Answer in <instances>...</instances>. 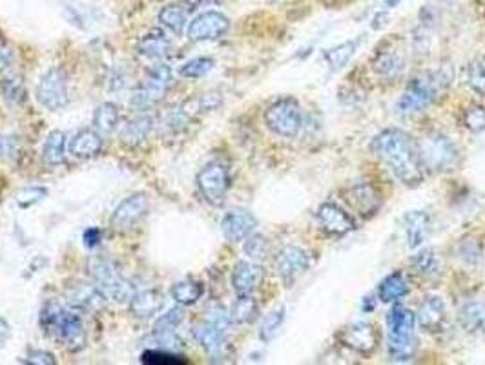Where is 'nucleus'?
<instances>
[{
  "mask_svg": "<svg viewBox=\"0 0 485 365\" xmlns=\"http://www.w3.org/2000/svg\"><path fill=\"white\" fill-rule=\"evenodd\" d=\"M41 329L65 345L66 349L77 352L86 345V327L79 310L66 307L59 301H46L39 316Z\"/></svg>",
  "mask_w": 485,
  "mask_h": 365,
  "instance_id": "nucleus-2",
  "label": "nucleus"
},
{
  "mask_svg": "<svg viewBox=\"0 0 485 365\" xmlns=\"http://www.w3.org/2000/svg\"><path fill=\"white\" fill-rule=\"evenodd\" d=\"M256 227L258 219L248 210H230L221 221V230L232 243L245 241L250 234H254Z\"/></svg>",
  "mask_w": 485,
  "mask_h": 365,
  "instance_id": "nucleus-16",
  "label": "nucleus"
},
{
  "mask_svg": "<svg viewBox=\"0 0 485 365\" xmlns=\"http://www.w3.org/2000/svg\"><path fill=\"white\" fill-rule=\"evenodd\" d=\"M405 234H407V245L410 248H418L427 241L430 234V216L423 210H414L405 216Z\"/></svg>",
  "mask_w": 485,
  "mask_h": 365,
  "instance_id": "nucleus-25",
  "label": "nucleus"
},
{
  "mask_svg": "<svg viewBox=\"0 0 485 365\" xmlns=\"http://www.w3.org/2000/svg\"><path fill=\"white\" fill-rule=\"evenodd\" d=\"M216 0H185V5L190 8H201V6H208L214 5Z\"/></svg>",
  "mask_w": 485,
  "mask_h": 365,
  "instance_id": "nucleus-52",
  "label": "nucleus"
},
{
  "mask_svg": "<svg viewBox=\"0 0 485 365\" xmlns=\"http://www.w3.org/2000/svg\"><path fill=\"white\" fill-rule=\"evenodd\" d=\"M345 199L349 201V205L363 218H370L378 212L379 205H381V198L378 194V190L370 185V183H358L352 185L347 192H345Z\"/></svg>",
  "mask_w": 485,
  "mask_h": 365,
  "instance_id": "nucleus-17",
  "label": "nucleus"
},
{
  "mask_svg": "<svg viewBox=\"0 0 485 365\" xmlns=\"http://www.w3.org/2000/svg\"><path fill=\"white\" fill-rule=\"evenodd\" d=\"M405 68V61L401 54L394 50L387 52H378V56L372 61V70L381 77V79H396Z\"/></svg>",
  "mask_w": 485,
  "mask_h": 365,
  "instance_id": "nucleus-27",
  "label": "nucleus"
},
{
  "mask_svg": "<svg viewBox=\"0 0 485 365\" xmlns=\"http://www.w3.org/2000/svg\"><path fill=\"white\" fill-rule=\"evenodd\" d=\"M316 219L319 228L328 234V236H347L349 232H352L356 228L354 219L350 218L349 212H345L339 205L336 203H323L318 212H316Z\"/></svg>",
  "mask_w": 485,
  "mask_h": 365,
  "instance_id": "nucleus-14",
  "label": "nucleus"
},
{
  "mask_svg": "<svg viewBox=\"0 0 485 365\" xmlns=\"http://www.w3.org/2000/svg\"><path fill=\"white\" fill-rule=\"evenodd\" d=\"M35 96H37V101L52 112L66 108L70 103V86H68L66 74L61 68L48 70L41 77Z\"/></svg>",
  "mask_w": 485,
  "mask_h": 365,
  "instance_id": "nucleus-9",
  "label": "nucleus"
},
{
  "mask_svg": "<svg viewBox=\"0 0 485 365\" xmlns=\"http://www.w3.org/2000/svg\"><path fill=\"white\" fill-rule=\"evenodd\" d=\"M66 147H68L66 134L61 132V130H54L46 137V143H45V148H43V157H45L46 165H50V167L63 165L65 157H66Z\"/></svg>",
  "mask_w": 485,
  "mask_h": 365,
  "instance_id": "nucleus-31",
  "label": "nucleus"
},
{
  "mask_svg": "<svg viewBox=\"0 0 485 365\" xmlns=\"http://www.w3.org/2000/svg\"><path fill=\"white\" fill-rule=\"evenodd\" d=\"M172 298L176 303L179 305H194L201 299V296L205 294V287L203 283L199 281H194V279H185V281H179L172 287L170 290Z\"/></svg>",
  "mask_w": 485,
  "mask_h": 365,
  "instance_id": "nucleus-32",
  "label": "nucleus"
},
{
  "mask_svg": "<svg viewBox=\"0 0 485 365\" xmlns=\"http://www.w3.org/2000/svg\"><path fill=\"white\" fill-rule=\"evenodd\" d=\"M119 119H121L119 106L114 103H103L97 106L94 114V128L101 136H110L119 127Z\"/></svg>",
  "mask_w": 485,
  "mask_h": 365,
  "instance_id": "nucleus-30",
  "label": "nucleus"
},
{
  "mask_svg": "<svg viewBox=\"0 0 485 365\" xmlns=\"http://www.w3.org/2000/svg\"><path fill=\"white\" fill-rule=\"evenodd\" d=\"M409 281L401 272H392L389 274L378 289V298L383 303H394L409 294Z\"/></svg>",
  "mask_w": 485,
  "mask_h": 365,
  "instance_id": "nucleus-28",
  "label": "nucleus"
},
{
  "mask_svg": "<svg viewBox=\"0 0 485 365\" xmlns=\"http://www.w3.org/2000/svg\"><path fill=\"white\" fill-rule=\"evenodd\" d=\"M461 123L472 134L483 132L485 130V106L481 105L467 106L461 114Z\"/></svg>",
  "mask_w": 485,
  "mask_h": 365,
  "instance_id": "nucleus-39",
  "label": "nucleus"
},
{
  "mask_svg": "<svg viewBox=\"0 0 485 365\" xmlns=\"http://www.w3.org/2000/svg\"><path fill=\"white\" fill-rule=\"evenodd\" d=\"M159 23L176 35H181L188 25L187 10L177 5H168L159 12Z\"/></svg>",
  "mask_w": 485,
  "mask_h": 365,
  "instance_id": "nucleus-34",
  "label": "nucleus"
},
{
  "mask_svg": "<svg viewBox=\"0 0 485 365\" xmlns=\"http://www.w3.org/2000/svg\"><path fill=\"white\" fill-rule=\"evenodd\" d=\"M399 3L401 0H385V6H387V10H390V8H396Z\"/></svg>",
  "mask_w": 485,
  "mask_h": 365,
  "instance_id": "nucleus-53",
  "label": "nucleus"
},
{
  "mask_svg": "<svg viewBox=\"0 0 485 365\" xmlns=\"http://www.w3.org/2000/svg\"><path fill=\"white\" fill-rule=\"evenodd\" d=\"M268 3H274V5H278V3H285V0H268Z\"/></svg>",
  "mask_w": 485,
  "mask_h": 365,
  "instance_id": "nucleus-54",
  "label": "nucleus"
},
{
  "mask_svg": "<svg viewBox=\"0 0 485 365\" xmlns=\"http://www.w3.org/2000/svg\"><path fill=\"white\" fill-rule=\"evenodd\" d=\"M228 30H230V21L227 15L219 12H205L188 25L187 35L194 43H207L225 37Z\"/></svg>",
  "mask_w": 485,
  "mask_h": 365,
  "instance_id": "nucleus-12",
  "label": "nucleus"
},
{
  "mask_svg": "<svg viewBox=\"0 0 485 365\" xmlns=\"http://www.w3.org/2000/svg\"><path fill=\"white\" fill-rule=\"evenodd\" d=\"M10 334H12V330H10L8 321L0 318V345H3L10 338Z\"/></svg>",
  "mask_w": 485,
  "mask_h": 365,
  "instance_id": "nucleus-51",
  "label": "nucleus"
},
{
  "mask_svg": "<svg viewBox=\"0 0 485 365\" xmlns=\"http://www.w3.org/2000/svg\"><path fill=\"white\" fill-rule=\"evenodd\" d=\"M312 263V258L310 254L301 248V247H296V245H287L283 247L276 259H274V265H276V270H278V276L287 283V285H292L296 279H299L310 267Z\"/></svg>",
  "mask_w": 485,
  "mask_h": 365,
  "instance_id": "nucleus-11",
  "label": "nucleus"
},
{
  "mask_svg": "<svg viewBox=\"0 0 485 365\" xmlns=\"http://www.w3.org/2000/svg\"><path fill=\"white\" fill-rule=\"evenodd\" d=\"M445 314H447V309H445L443 299L438 296H430V298H425L423 303L419 305L416 312V319L423 330L438 332L443 327Z\"/></svg>",
  "mask_w": 485,
  "mask_h": 365,
  "instance_id": "nucleus-22",
  "label": "nucleus"
},
{
  "mask_svg": "<svg viewBox=\"0 0 485 365\" xmlns=\"http://www.w3.org/2000/svg\"><path fill=\"white\" fill-rule=\"evenodd\" d=\"M150 199L145 192L132 194L125 201L119 203V207L112 214V227L119 230H128L136 227L148 212Z\"/></svg>",
  "mask_w": 485,
  "mask_h": 365,
  "instance_id": "nucleus-13",
  "label": "nucleus"
},
{
  "mask_svg": "<svg viewBox=\"0 0 485 365\" xmlns=\"http://www.w3.org/2000/svg\"><path fill=\"white\" fill-rule=\"evenodd\" d=\"M338 340L343 347H347L358 354L369 356L379 345V330L369 321H356V323L343 327L338 332Z\"/></svg>",
  "mask_w": 485,
  "mask_h": 365,
  "instance_id": "nucleus-10",
  "label": "nucleus"
},
{
  "mask_svg": "<svg viewBox=\"0 0 485 365\" xmlns=\"http://www.w3.org/2000/svg\"><path fill=\"white\" fill-rule=\"evenodd\" d=\"M267 128L279 137H296L303 127L299 103L292 97H283L272 103L265 112Z\"/></svg>",
  "mask_w": 485,
  "mask_h": 365,
  "instance_id": "nucleus-5",
  "label": "nucleus"
},
{
  "mask_svg": "<svg viewBox=\"0 0 485 365\" xmlns=\"http://www.w3.org/2000/svg\"><path fill=\"white\" fill-rule=\"evenodd\" d=\"M25 361L34 363V365H54L56 363V356L52 352H48V350L34 349V350H28Z\"/></svg>",
  "mask_w": 485,
  "mask_h": 365,
  "instance_id": "nucleus-48",
  "label": "nucleus"
},
{
  "mask_svg": "<svg viewBox=\"0 0 485 365\" xmlns=\"http://www.w3.org/2000/svg\"><path fill=\"white\" fill-rule=\"evenodd\" d=\"M467 85L485 97V59L474 61L467 70Z\"/></svg>",
  "mask_w": 485,
  "mask_h": 365,
  "instance_id": "nucleus-44",
  "label": "nucleus"
},
{
  "mask_svg": "<svg viewBox=\"0 0 485 365\" xmlns=\"http://www.w3.org/2000/svg\"><path fill=\"white\" fill-rule=\"evenodd\" d=\"M48 190L46 188H41V187H30V188H25L17 194V203L21 208H30L34 205H37L39 201H43L46 198Z\"/></svg>",
  "mask_w": 485,
  "mask_h": 365,
  "instance_id": "nucleus-46",
  "label": "nucleus"
},
{
  "mask_svg": "<svg viewBox=\"0 0 485 365\" xmlns=\"http://www.w3.org/2000/svg\"><path fill=\"white\" fill-rule=\"evenodd\" d=\"M443 76H427V77H418L409 83L405 88L398 110L403 116H416L423 110H427L438 97L440 88H441Z\"/></svg>",
  "mask_w": 485,
  "mask_h": 365,
  "instance_id": "nucleus-6",
  "label": "nucleus"
},
{
  "mask_svg": "<svg viewBox=\"0 0 485 365\" xmlns=\"http://www.w3.org/2000/svg\"><path fill=\"white\" fill-rule=\"evenodd\" d=\"M68 150L77 159L97 157L103 150V136L96 128L79 130L68 143Z\"/></svg>",
  "mask_w": 485,
  "mask_h": 365,
  "instance_id": "nucleus-21",
  "label": "nucleus"
},
{
  "mask_svg": "<svg viewBox=\"0 0 485 365\" xmlns=\"http://www.w3.org/2000/svg\"><path fill=\"white\" fill-rule=\"evenodd\" d=\"M387 349H389V356L394 361H409L416 356L418 340L414 338V334L412 336H399V338L389 336Z\"/></svg>",
  "mask_w": 485,
  "mask_h": 365,
  "instance_id": "nucleus-33",
  "label": "nucleus"
},
{
  "mask_svg": "<svg viewBox=\"0 0 485 365\" xmlns=\"http://www.w3.org/2000/svg\"><path fill=\"white\" fill-rule=\"evenodd\" d=\"M283 321H285V307H279V309L272 310L270 314H267V318L263 319L261 329H259V338H261L263 341H270V340H274L276 334L279 332Z\"/></svg>",
  "mask_w": 485,
  "mask_h": 365,
  "instance_id": "nucleus-40",
  "label": "nucleus"
},
{
  "mask_svg": "<svg viewBox=\"0 0 485 365\" xmlns=\"http://www.w3.org/2000/svg\"><path fill=\"white\" fill-rule=\"evenodd\" d=\"M165 305V296L157 289H148L136 292L130 299V312L139 319H148L156 316Z\"/></svg>",
  "mask_w": 485,
  "mask_h": 365,
  "instance_id": "nucleus-23",
  "label": "nucleus"
},
{
  "mask_svg": "<svg viewBox=\"0 0 485 365\" xmlns=\"http://www.w3.org/2000/svg\"><path fill=\"white\" fill-rule=\"evenodd\" d=\"M416 325V314L403 305H394L387 314V330L389 336H412Z\"/></svg>",
  "mask_w": 485,
  "mask_h": 365,
  "instance_id": "nucleus-26",
  "label": "nucleus"
},
{
  "mask_svg": "<svg viewBox=\"0 0 485 365\" xmlns=\"http://www.w3.org/2000/svg\"><path fill=\"white\" fill-rule=\"evenodd\" d=\"M192 334L196 341L207 350V354L214 360L223 358L228 350V332L216 327L212 321L205 319L197 325H194Z\"/></svg>",
  "mask_w": 485,
  "mask_h": 365,
  "instance_id": "nucleus-15",
  "label": "nucleus"
},
{
  "mask_svg": "<svg viewBox=\"0 0 485 365\" xmlns=\"http://www.w3.org/2000/svg\"><path fill=\"white\" fill-rule=\"evenodd\" d=\"M370 150L405 187L414 188L423 183L427 170L418 143L407 132L398 128L383 130L372 139Z\"/></svg>",
  "mask_w": 485,
  "mask_h": 365,
  "instance_id": "nucleus-1",
  "label": "nucleus"
},
{
  "mask_svg": "<svg viewBox=\"0 0 485 365\" xmlns=\"http://www.w3.org/2000/svg\"><path fill=\"white\" fill-rule=\"evenodd\" d=\"M83 239H85V245H86V247L94 248V247H97L99 241L103 239V232H101L97 227H92V228H88V230L85 232Z\"/></svg>",
  "mask_w": 485,
  "mask_h": 365,
  "instance_id": "nucleus-49",
  "label": "nucleus"
},
{
  "mask_svg": "<svg viewBox=\"0 0 485 365\" xmlns=\"http://www.w3.org/2000/svg\"><path fill=\"white\" fill-rule=\"evenodd\" d=\"M460 323L470 334L485 332V301H469L460 310Z\"/></svg>",
  "mask_w": 485,
  "mask_h": 365,
  "instance_id": "nucleus-29",
  "label": "nucleus"
},
{
  "mask_svg": "<svg viewBox=\"0 0 485 365\" xmlns=\"http://www.w3.org/2000/svg\"><path fill=\"white\" fill-rule=\"evenodd\" d=\"M418 148L425 170L430 172H449L456 168L460 161L458 147L447 136L441 134H432L423 137L418 143Z\"/></svg>",
  "mask_w": 485,
  "mask_h": 365,
  "instance_id": "nucleus-4",
  "label": "nucleus"
},
{
  "mask_svg": "<svg viewBox=\"0 0 485 365\" xmlns=\"http://www.w3.org/2000/svg\"><path fill=\"white\" fill-rule=\"evenodd\" d=\"M141 361L148 365H177L187 363L188 360L183 354L172 352L168 349H148L141 354Z\"/></svg>",
  "mask_w": 485,
  "mask_h": 365,
  "instance_id": "nucleus-38",
  "label": "nucleus"
},
{
  "mask_svg": "<svg viewBox=\"0 0 485 365\" xmlns=\"http://www.w3.org/2000/svg\"><path fill=\"white\" fill-rule=\"evenodd\" d=\"M14 61V52L6 45H0V74L6 72Z\"/></svg>",
  "mask_w": 485,
  "mask_h": 365,
  "instance_id": "nucleus-50",
  "label": "nucleus"
},
{
  "mask_svg": "<svg viewBox=\"0 0 485 365\" xmlns=\"http://www.w3.org/2000/svg\"><path fill=\"white\" fill-rule=\"evenodd\" d=\"M212 68H214V59L197 57V59H192L187 65H183L181 76L187 79H199V77H205L208 72H212Z\"/></svg>",
  "mask_w": 485,
  "mask_h": 365,
  "instance_id": "nucleus-41",
  "label": "nucleus"
},
{
  "mask_svg": "<svg viewBox=\"0 0 485 365\" xmlns=\"http://www.w3.org/2000/svg\"><path fill=\"white\" fill-rule=\"evenodd\" d=\"M154 128V119L148 114H139L132 117L123 128H121V143L128 148H136L147 141Z\"/></svg>",
  "mask_w": 485,
  "mask_h": 365,
  "instance_id": "nucleus-24",
  "label": "nucleus"
},
{
  "mask_svg": "<svg viewBox=\"0 0 485 365\" xmlns=\"http://www.w3.org/2000/svg\"><path fill=\"white\" fill-rule=\"evenodd\" d=\"M90 276L108 301L130 303L136 294L134 283L125 276L121 267L106 258H92L88 263Z\"/></svg>",
  "mask_w": 485,
  "mask_h": 365,
  "instance_id": "nucleus-3",
  "label": "nucleus"
},
{
  "mask_svg": "<svg viewBox=\"0 0 485 365\" xmlns=\"http://www.w3.org/2000/svg\"><path fill=\"white\" fill-rule=\"evenodd\" d=\"M3 94H5V99L10 103V105H21L26 97V92H25V85L21 81V77H15V79H8L5 85H3Z\"/></svg>",
  "mask_w": 485,
  "mask_h": 365,
  "instance_id": "nucleus-45",
  "label": "nucleus"
},
{
  "mask_svg": "<svg viewBox=\"0 0 485 365\" xmlns=\"http://www.w3.org/2000/svg\"><path fill=\"white\" fill-rule=\"evenodd\" d=\"M412 267L416 269V272L425 278V279H432L440 274V259L434 252V248H423L419 250L414 258H412Z\"/></svg>",
  "mask_w": 485,
  "mask_h": 365,
  "instance_id": "nucleus-35",
  "label": "nucleus"
},
{
  "mask_svg": "<svg viewBox=\"0 0 485 365\" xmlns=\"http://www.w3.org/2000/svg\"><path fill=\"white\" fill-rule=\"evenodd\" d=\"M68 301L83 310H99L108 301L96 283L76 281L68 287Z\"/></svg>",
  "mask_w": 485,
  "mask_h": 365,
  "instance_id": "nucleus-19",
  "label": "nucleus"
},
{
  "mask_svg": "<svg viewBox=\"0 0 485 365\" xmlns=\"http://www.w3.org/2000/svg\"><path fill=\"white\" fill-rule=\"evenodd\" d=\"M174 85V72L167 65H156L132 97V106L145 112L161 101Z\"/></svg>",
  "mask_w": 485,
  "mask_h": 365,
  "instance_id": "nucleus-7",
  "label": "nucleus"
},
{
  "mask_svg": "<svg viewBox=\"0 0 485 365\" xmlns=\"http://www.w3.org/2000/svg\"><path fill=\"white\" fill-rule=\"evenodd\" d=\"M230 172L221 161H212L197 174V187L203 199L212 207H221L230 190Z\"/></svg>",
  "mask_w": 485,
  "mask_h": 365,
  "instance_id": "nucleus-8",
  "label": "nucleus"
},
{
  "mask_svg": "<svg viewBox=\"0 0 485 365\" xmlns=\"http://www.w3.org/2000/svg\"><path fill=\"white\" fill-rule=\"evenodd\" d=\"M358 45L359 41H349V43H343L336 48H330L323 54V59L327 61V65L332 68V70H341L350 59L352 56L356 54L358 50Z\"/></svg>",
  "mask_w": 485,
  "mask_h": 365,
  "instance_id": "nucleus-37",
  "label": "nucleus"
},
{
  "mask_svg": "<svg viewBox=\"0 0 485 365\" xmlns=\"http://www.w3.org/2000/svg\"><path fill=\"white\" fill-rule=\"evenodd\" d=\"M230 314L234 323H252L259 316V305L254 296H237Z\"/></svg>",
  "mask_w": 485,
  "mask_h": 365,
  "instance_id": "nucleus-36",
  "label": "nucleus"
},
{
  "mask_svg": "<svg viewBox=\"0 0 485 365\" xmlns=\"http://www.w3.org/2000/svg\"><path fill=\"white\" fill-rule=\"evenodd\" d=\"M137 54L148 61H165L172 54V41L163 30L154 28L139 39Z\"/></svg>",
  "mask_w": 485,
  "mask_h": 365,
  "instance_id": "nucleus-20",
  "label": "nucleus"
},
{
  "mask_svg": "<svg viewBox=\"0 0 485 365\" xmlns=\"http://www.w3.org/2000/svg\"><path fill=\"white\" fill-rule=\"evenodd\" d=\"M183 319H185V310L181 307L170 309L156 321L154 332H176L177 327L183 323Z\"/></svg>",
  "mask_w": 485,
  "mask_h": 365,
  "instance_id": "nucleus-42",
  "label": "nucleus"
},
{
  "mask_svg": "<svg viewBox=\"0 0 485 365\" xmlns=\"http://www.w3.org/2000/svg\"><path fill=\"white\" fill-rule=\"evenodd\" d=\"M245 254L252 259V261H259L265 259L268 254V241L265 236L261 234H250L245 239Z\"/></svg>",
  "mask_w": 485,
  "mask_h": 365,
  "instance_id": "nucleus-43",
  "label": "nucleus"
},
{
  "mask_svg": "<svg viewBox=\"0 0 485 365\" xmlns=\"http://www.w3.org/2000/svg\"><path fill=\"white\" fill-rule=\"evenodd\" d=\"M21 152V141L14 136H0V159H14Z\"/></svg>",
  "mask_w": 485,
  "mask_h": 365,
  "instance_id": "nucleus-47",
  "label": "nucleus"
},
{
  "mask_svg": "<svg viewBox=\"0 0 485 365\" xmlns=\"http://www.w3.org/2000/svg\"><path fill=\"white\" fill-rule=\"evenodd\" d=\"M263 281V269L254 261H239L232 272V287L237 296H254Z\"/></svg>",
  "mask_w": 485,
  "mask_h": 365,
  "instance_id": "nucleus-18",
  "label": "nucleus"
}]
</instances>
